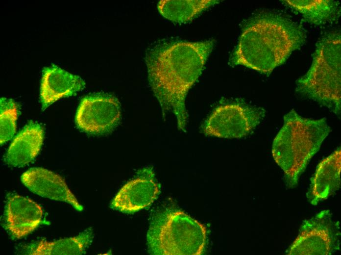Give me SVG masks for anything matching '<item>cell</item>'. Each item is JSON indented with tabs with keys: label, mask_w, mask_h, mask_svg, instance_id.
<instances>
[{
	"label": "cell",
	"mask_w": 341,
	"mask_h": 255,
	"mask_svg": "<svg viewBox=\"0 0 341 255\" xmlns=\"http://www.w3.org/2000/svg\"><path fill=\"white\" fill-rule=\"evenodd\" d=\"M341 34L333 32L317 43L312 65L296 82V92L341 114Z\"/></svg>",
	"instance_id": "obj_4"
},
{
	"label": "cell",
	"mask_w": 341,
	"mask_h": 255,
	"mask_svg": "<svg viewBox=\"0 0 341 255\" xmlns=\"http://www.w3.org/2000/svg\"><path fill=\"white\" fill-rule=\"evenodd\" d=\"M18 114V105L13 100L5 98H0V145L11 139L14 135Z\"/></svg>",
	"instance_id": "obj_18"
},
{
	"label": "cell",
	"mask_w": 341,
	"mask_h": 255,
	"mask_svg": "<svg viewBox=\"0 0 341 255\" xmlns=\"http://www.w3.org/2000/svg\"><path fill=\"white\" fill-rule=\"evenodd\" d=\"M219 2L216 0H162L158 2L157 8L168 20L184 23L192 21Z\"/></svg>",
	"instance_id": "obj_17"
},
{
	"label": "cell",
	"mask_w": 341,
	"mask_h": 255,
	"mask_svg": "<svg viewBox=\"0 0 341 255\" xmlns=\"http://www.w3.org/2000/svg\"><path fill=\"white\" fill-rule=\"evenodd\" d=\"M214 43L213 40L161 42L146 53L149 85L163 116L173 113L178 128L184 132L188 119L186 97L201 75Z\"/></svg>",
	"instance_id": "obj_1"
},
{
	"label": "cell",
	"mask_w": 341,
	"mask_h": 255,
	"mask_svg": "<svg viewBox=\"0 0 341 255\" xmlns=\"http://www.w3.org/2000/svg\"><path fill=\"white\" fill-rule=\"evenodd\" d=\"M283 120L273 142L272 154L284 172L287 186L293 187L331 129L326 118H304L293 109Z\"/></svg>",
	"instance_id": "obj_3"
},
{
	"label": "cell",
	"mask_w": 341,
	"mask_h": 255,
	"mask_svg": "<svg viewBox=\"0 0 341 255\" xmlns=\"http://www.w3.org/2000/svg\"><path fill=\"white\" fill-rule=\"evenodd\" d=\"M146 238L150 255H199L205 248L206 229L183 211L166 209L152 217Z\"/></svg>",
	"instance_id": "obj_5"
},
{
	"label": "cell",
	"mask_w": 341,
	"mask_h": 255,
	"mask_svg": "<svg viewBox=\"0 0 341 255\" xmlns=\"http://www.w3.org/2000/svg\"><path fill=\"white\" fill-rule=\"evenodd\" d=\"M121 116L120 103L108 95L84 97L77 108L75 121L81 130L91 134H103L111 131Z\"/></svg>",
	"instance_id": "obj_8"
},
{
	"label": "cell",
	"mask_w": 341,
	"mask_h": 255,
	"mask_svg": "<svg viewBox=\"0 0 341 255\" xmlns=\"http://www.w3.org/2000/svg\"><path fill=\"white\" fill-rule=\"evenodd\" d=\"M93 230L89 228L77 235L53 242L43 239L31 244L26 254L32 255H80L86 254L92 242Z\"/></svg>",
	"instance_id": "obj_15"
},
{
	"label": "cell",
	"mask_w": 341,
	"mask_h": 255,
	"mask_svg": "<svg viewBox=\"0 0 341 255\" xmlns=\"http://www.w3.org/2000/svg\"><path fill=\"white\" fill-rule=\"evenodd\" d=\"M304 41L303 29L294 22L279 14L261 13L244 27L230 63L268 75Z\"/></svg>",
	"instance_id": "obj_2"
},
{
	"label": "cell",
	"mask_w": 341,
	"mask_h": 255,
	"mask_svg": "<svg viewBox=\"0 0 341 255\" xmlns=\"http://www.w3.org/2000/svg\"><path fill=\"white\" fill-rule=\"evenodd\" d=\"M311 24L321 26L337 20L341 14L339 2L331 0H281Z\"/></svg>",
	"instance_id": "obj_16"
},
{
	"label": "cell",
	"mask_w": 341,
	"mask_h": 255,
	"mask_svg": "<svg viewBox=\"0 0 341 255\" xmlns=\"http://www.w3.org/2000/svg\"><path fill=\"white\" fill-rule=\"evenodd\" d=\"M341 165V148H338L318 164L307 194V197L312 204H317L339 189Z\"/></svg>",
	"instance_id": "obj_13"
},
{
	"label": "cell",
	"mask_w": 341,
	"mask_h": 255,
	"mask_svg": "<svg viewBox=\"0 0 341 255\" xmlns=\"http://www.w3.org/2000/svg\"><path fill=\"white\" fill-rule=\"evenodd\" d=\"M44 131L38 123L30 121L13 139L4 156L9 166L23 167L38 155L43 142Z\"/></svg>",
	"instance_id": "obj_14"
},
{
	"label": "cell",
	"mask_w": 341,
	"mask_h": 255,
	"mask_svg": "<svg viewBox=\"0 0 341 255\" xmlns=\"http://www.w3.org/2000/svg\"><path fill=\"white\" fill-rule=\"evenodd\" d=\"M21 180L30 191L38 195L67 203L78 211L83 210L64 180L57 174L41 167L32 168L23 174Z\"/></svg>",
	"instance_id": "obj_11"
},
{
	"label": "cell",
	"mask_w": 341,
	"mask_h": 255,
	"mask_svg": "<svg viewBox=\"0 0 341 255\" xmlns=\"http://www.w3.org/2000/svg\"><path fill=\"white\" fill-rule=\"evenodd\" d=\"M329 210H324L301 225L289 255H330L340 250L341 232Z\"/></svg>",
	"instance_id": "obj_7"
},
{
	"label": "cell",
	"mask_w": 341,
	"mask_h": 255,
	"mask_svg": "<svg viewBox=\"0 0 341 255\" xmlns=\"http://www.w3.org/2000/svg\"><path fill=\"white\" fill-rule=\"evenodd\" d=\"M136 178L124 184L111 202L110 207L133 214L150 205L160 192L151 167L139 170Z\"/></svg>",
	"instance_id": "obj_9"
},
{
	"label": "cell",
	"mask_w": 341,
	"mask_h": 255,
	"mask_svg": "<svg viewBox=\"0 0 341 255\" xmlns=\"http://www.w3.org/2000/svg\"><path fill=\"white\" fill-rule=\"evenodd\" d=\"M85 82L80 76L69 73L55 64L44 67L40 87L42 110L59 99L83 90Z\"/></svg>",
	"instance_id": "obj_12"
},
{
	"label": "cell",
	"mask_w": 341,
	"mask_h": 255,
	"mask_svg": "<svg viewBox=\"0 0 341 255\" xmlns=\"http://www.w3.org/2000/svg\"><path fill=\"white\" fill-rule=\"evenodd\" d=\"M4 227L14 239L23 238L42 222L44 213L39 204L17 195L8 194L4 214Z\"/></svg>",
	"instance_id": "obj_10"
},
{
	"label": "cell",
	"mask_w": 341,
	"mask_h": 255,
	"mask_svg": "<svg viewBox=\"0 0 341 255\" xmlns=\"http://www.w3.org/2000/svg\"><path fill=\"white\" fill-rule=\"evenodd\" d=\"M265 110L241 100L227 101L217 106L205 121L206 135L240 138L250 134L265 116Z\"/></svg>",
	"instance_id": "obj_6"
}]
</instances>
